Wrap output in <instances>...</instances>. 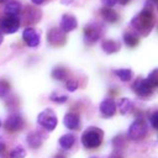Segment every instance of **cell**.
I'll return each mask as SVG.
<instances>
[{"instance_id":"7","label":"cell","mask_w":158,"mask_h":158,"mask_svg":"<svg viewBox=\"0 0 158 158\" xmlns=\"http://www.w3.org/2000/svg\"><path fill=\"white\" fill-rule=\"evenodd\" d=\"M47 41L51 46L59 47L65 43V32L60 27H53L47 33Z\"/></svg>"},{"instance_id":"29","label":"cell","mask_w":158,"mask_h":158,"mask_svg":"<svg viewBox=\"0 0 158 158\" xmlns=\"http://www.w3.org/2000/svg\"><path fill=\"white\" fill-rule=\"evenodd\" d=\"M104 1H105V4L107 5V7L114 6V5H116V4H117V0H104Z\"/></svg>"},{"instance_id":"21","label":"cell","mask_w":158,"mask_h":158,"mask_svg":"<svg viewBox=\"0 0 158 158\" xmlns=\"http://www.w3.org/2000/svg\"><path fill=\"white\" fill-rule=\"evenodd\" d=\"M52 77H53V79H56V80H65V79L68 78V72H67V69L63 68V67H57V68L53 69Z\"/></svg>"},{"instance_id":"36","label":"cell","mask_w":158,"mask_h":158,"mask_svg":"<svg viewBox=\"0 0 158 158\" xmlns=\"http://www.w3.org/2000/svg\"><path fill=\"white\" fill-rule=\"evenodd\" d=\"M4 1H6V0H0V2H4Z\"/></svg>"},{"instance_id":"9","label":"cell","mask_w":158,"mask_h":158,"mask_svg":"<svg viewBox=\"0 0 158 158\" xmlns=\"http://www.w3.org/2000/svg\"><path fill=\"white\" fill-rule=\"evenodd\" d=\"M132 89H133V91H135L138 96L147 98V96L152 95L154 88H152L151 84H149L146 79H137V80L133 83Z\"/></svg>"},{"instance_id":"19","label":"cell","mask_w":158,"mask_h":158,"mask_svg":"<svg viewBox=\"0 0 158 158\" xmlns=\"http://www.w3.org/2000/svg\"><path fill=\"white\" fill-rule=\"evenodd\" d=\"M75 142V137L72 133H65L59 138V146L63 149H70Z\"/></svg>"},{"instance_id":"17","label":"cell","mask_w":158,"mask_h":158,"mask_svg":"<svg viewBox=\"0 0 158 158\" xmlns=\"http://www.w3.org/2000/svg\"><path fill=\"white\" fill-rule=\"evenodd\" d=\"M21 12V4L19 1L11 0L6 4L5 6V14L10 15V16H17Z\"/></svg>"},{"instance_id":"16","label":"cell","mask_w":158,"mask_h":158,"mask_svg":"<svg viewBox=\"0 0 158 158\" xmlns=\"http://www.w3.org/2000/svg\"><path fill=\"white\" fill-rule=\"evenodd\" d=\"M116 107H118V111L122 114V115H126V114H130L133 109V102L127 99V98H121L116 105Z\"/></svg>"},{"instance_id":"24","label":"cell","mask_w":158,"mask_h":158,"mask_svg":"<svg viewBox=\"0 0 158 158\" xmlns=\"http://www.w3.org/2000/svg\"><path fill=\"white\" fill-rule=\"evenodd\" d=\"M25 156H26V151H25L21 146L15 147V148L10 152V154H9L10 158H25Z\"/></svg>"},{"instance_id":"33","label":"cell","mask_w":158,"mask_h":158,"mask_svg":"<svg viewBox=\"0 0 158 158\" xmlns=\"http://www.w3.org/2000/svg\"><path fill=\"white\" fill-rule=\"evenodd\" d=\"M110 158H121V156H120L118 153H115V154H112Z\"/></svg>"},{"instance_id":"35","label":"cell","mask_w":158,"mask_h":158,"mask_svg":"<svg viewBox=\"0 0 158 158\" xmlns=\"http://www.w3.org/2000/svg\"><path fill=\"white\" fill-rule=\"evenodd\" d=\"M2 40H4V38H2V33H1V31H0V44L2 43Z\"/></svg>"},{"instance_id":"3","label":"cell","mask_w":158,"mask_h":158,"mask_svg":"<svg viewBox=\"0 0 158 158\" xmlns=\"http://www.w3.org/2000/svg\"><path fill=\"white\" fill-rule=\"evenodd\" d=\"M104 27L98 22H91L84 27V41L86 44H93L101 38Z\"/></svg>"},{"instance_id":"27","label":"cell","mask_w":158,"mask_h":158,"mask_svg":"<svg viewBox=\"0 0 158 158\" xmlns=\"http://www.w3.org/2000/svg\"><path fill=\"white\" fill-rule=\"evenodd\" d=\"M65 86H67V90L75 91L78 89V81L75 79H68L67 83H65Z\"/></svg>"},{"instance_id":"1","label":"cell","mask_w":158,"mask_h":158,"mask_svg":"<svg viewBox=\"0 0 158 158\" xmlns=\"http://www.w3.org/2000/svg\"><path fill=\"white\" fill-rule=\"evenodd\" d=\"M131 25L136 30V33H141L142 36L148 35L154 26V15L152 10L143 9L138 15L132 19Z\"/></svg>"},{"instance_id":"2","label":"cell","mask_w":158,"mask_h":158,"mask_svg":"<svg viewBox=\"0 0 158 158\" xmlns=\"http://www.w3.org/2000/svg\"><path fill=\"white\" fill-rule=\"evenodd\" d=\"M104 132L98 127H89L81 135V143L85 148H96L102 143Z\"/></svg>"},{"instance_id":"39","label":"cell","mask_w":158,"mask_h":158,"mask_svg":"<svg viewBox=\"0 0 158 158\" xmlns=\"http://www.w3.org/2000/svg\"><path fill=\"white\" fill-rule=\"evenodd\" d=\"M0 125H1V123H0Z\"/></svg>"},{"instance_id":"31","label":"cell","mask_w":158,"mask_h":158,"mask_svg":"<svg viewBox=\"0 0 158 158\" xmlns=\"http://www.w3.org/2000/svg\"><path fill=\"white\" fill-rule=\"evenodd\" d=\"M131 0H117V2H120V4H122V5H126L127 2H130Z\"/></svg>"},{"instance_id":"26","label":"cell","mask_w":158,"mask_h":158,"mask_svg":"<svg viewBox=\"0 0 158 158\" xmlns=\"http://www.w3.org/2000/svg\"><path fill=\"white\" fill-rule=\"evenodd\" d=\"M51 100L52 101H54V102H58V104H63V102H65L67 101V96L65 95H58V94H56V93H53V94H51Z\"/></svg>"},{"instance_id":"20","label":"cell","mask_w":158,"mask_h":158,"mask_svg":"<svg viewBox=\"0 0 158 158\" xmlns=\"http://www.w3.org/2000/svg\"><path fill=\"white\" fill-rule=\"evenodd\" d=\"M123 42H125V44L128 46V47H135V46H137L138 42H139L138 35H137L136 32H132V31L126 32V33L123 35Z\"/></svg>"},{"instance_id":"10","label":"cell","mask_w":158,"mask_h":158,"mask_svg":"<svg viewBox=\"0 0 158 158\" xmlns=\"http://www.w3.org/2000/svg\"><path fill=\"white\" fill-rule=\"evenodd\" d=\"M22 38L28 47H37L40 44V35L32 27H26L22 32Z\"/></svg>"},{"instance_id":"14","label":"cell","mask_w":158,"mask_h":158,"mask_svg":"<svg viewBox=\"0 0 158 158\" xmlns=\"http://www.w3.org/2000/svg\"><path fill=\"white\" fill-rule=\"evenodd\" d=\"M101 48L105 53L112 54V53H116L120 51V43L115 40H105L101 43Z\"/></svg>"},{"instance_id":"32","label":"cell","mask_w":158,"mask_h":158,"mask_svg":"<svg viewBox=\"0 0 158 158\" xmlns=\"http://www.w3.org/2000/svg\"><path fill=\"white\" fill-rule=\"evenodd\" d=\"M5 151V144L2 142H0V152H4Z\"/></svg>"},{"instance_id":"12","label":"cell","mask_w":158,"mask_h":158,"mask_svg":"<svg viewBox=\"0 0 158 158\" xmlns=\"http://www.w3.org/2000/svg\"><path fill=\"white\" fill-rule=\"evenodd\" d=\"M99 109H100V112H101L102 116H105V117H111V116L115 115L117 107H116L115 101L109 98V99H105L104 101H101Z\"/></svg>"},{"instance_id":"38","label":"cell","mask_w":158,"mask_h":158,"mask_svg":"<svg viewBox=\"0 0 158 158\" xmlns=\"http://www.w3.org/2000/svg\"><path fill=\"white\" fill-rule=\"evenodd\" d=\"M93 158H96V157H93Z\"/></svg>"},{"instance_id":"23","label":"cell","mask_w":158,"mask_h":158,"mask_svg":"<svg viewBox=\"0 0 158 158\" xmlns=\"http://www.w3.org/2000/svg\"><path fill=\"white\" fill-rule=\"evenodd\" d=\"M146 80L151 84L152 88H157L158 86V69H153L148 74V77L146 78Z\"/></svg>"},{"instance_id":"5","label":"cell","mask_w":158,"mask_h":158,"mask_svg":"<svg viewBox=\"0 0 158 158\" xmlns=\"http://www.w3.org/2000/svg\"><path fill=\"white\" fill-rule=\"evenodd\" d=\"M147 131H148V127H147L146 121L142 118L139 120L137 118L130 125L128 131H127V137L132 141H138V139H142L147 135Z\"/></svg>"},{"instance_id":"34","label":"cell","mask_w":158,"mask_h":158,"mask_svg":"<svg viewBox=\"0 0 158 158\" xmlns=\"http://www.w3.org/2000/svg\"><path fill=\"white\" fill-rule=\"evenodd\" d=\"M54 158H65V157H64L63 154H57V156H56Z\"/></svg>"},{"instance_id":"11","label":"cell","mask_w":158,"mask_h":158,"mask_svg":"<svg viewBox=\"0 0 158 158\" xmlns=\"http://www.w3.org/2000/svg\"><path fill=\"white\" fill-rule=\"evenodd\" d=\"M78 26L77 23V19L75 16H73L72 14H64L60 19V28L67 33V32H70L73 30H75Z\"/></svg>"},{"instance_id":"13","label":"cell","mask_w":158,"mask_h":158,"mask_svg":"<svg viewBox=\"0 0 158 158\" xmlns=\"http://www.w3.org/2000/svg\"><path fill=\"white\" fill-rule=\"evenodd\" d=\"M63 123L69 130H77L79 127V123H80L79 116L75 112H68L63 118Z\"/></svg>"},{"instance_id":"30","label":"cell","mask_w":158,"mask_h":158,"mask_svg":"<svg viewBox=\"0 0 158 158\" xmlns=\"http://www.w3.org/2000/svg\"><path fill=\"white\" fill-rule=\"evenodd\" d=\"M31 1H32L35 5H41V4H43L46 0H31Z\"/></svg>"},{"instance_id":"4","label":"cell","mask_w":158,"mask_h":158,"mask_svg":"<svg viewBox=\"0 0 158 158\" xmlns=\"http://www.w3.org/2000/svg\"><path fill=\"white\" fill-rule=\"evenodd\" d=\"M57 122H58L57 121V115L51 109L43 110L37 116V123L47 131H53L57 126Z\"/></svg>"},{"instance_id":"18","label":"cell","mask_w":158,"mask_h":158,"mask_svg":"<svg viewBox=\"0 0 158 158\" xmlns=\"http://www.w3.org/2000/svg\"><path fill=\"white\" fill-rule=\"evenodd\" d=\"M101 16H102V19L105 21H107L110 23H114V22H116L118 20V15L116 14V11L112 10V9H110V7L101 9Z\"/></svg>"},{"instance_id":"22","label":"cell","mask_w":158,"mask_h":158,"mask_svg":"<svg viewBox=\"0 0 158 158\" xmlns=\"http://www.w3.org/2000/svg\"><path fill=\"white\" fill-rule=\"evenodd\" d=\"M122 81H128L131 78H132V70L131 69H127V68H123V69H116L114 72Z\"/></svg>"},{"instance_id":"8","label":"cell","mask_w":158,"mask_h":158,"mask_svg":"<svg viewBox=\"0 0 158 158\" xmlns=\"http://www.w3.org/2000/svg\"><path fill=\"white\" fill-rule=\"evenodd\" d=\"M25 122H23V118L21 115L19 114H12L10 116H7L5 123H4V127L7 132H17L20 130H22Z\"/></svg>"},{"instance_id":"6","label":"cell","mask_w":158,"mask_h":158,"mask_svg":"<svg viewBox=\"0 0 158 158\" xmlns=\"http://www.w3.org/2000/svg\"><path fill=\"white\" fill-rule=\"evenodd\" d=\"M20 27V20L17 16L5 15L0 17V31L1 33H15Z\"/></svg>"},{"instance_id":"15","label":"cell","mask_w":158,"mask_h":158,"mask_svg":"<svg viewBox=\"0 0 158 158\" xmlns=\"http://www.w3.org/2000/svg\"><path fill=\"white\" fill-rule=\"evenodd\" d=\"M42 137H43V136H42L40 132H37V131L28 133V135H27V143H28V146H30L31 148H33V149L41 147V146H42V142H43V138H42Z\"/></svg>"},{"instance_id":"25","label":"cell","mask_w":158,"mask_h":158,"mask_svg":"<svg viewBox=\"0 0 158 158\" xmlns=\"http://www.w3.org/2000/svg\"><path fill=\"white\" fill-rule=\"evenodd\" d=\"M10 91V83L5 79H0V98H4Z\"/></svg>"},{"instance_id":"28","label":"cell","mask_w":158,"mask_h":158,"mask_svg":"<svg viewBox=\"0 0 158 158\" xmlns=\"http://www.w3.org/2000/svg\"><path fill=\"white\" fill-rule=\"evenodd\" d=\"M157 120H158V112L156 111V112L152 114V116H151V118H149L151 125H152L153 128H157Z\"/></svg>"},{"instance_id":"37","label":"cell","mask_w":158,"mask_h":158,"mask_svg":"<svg viewBox=\"0 0 158 158\" xmlns=\"http://www.w3.org/2000/svg\"><path fill=\"white\" fill-rule=\"evenodd\" d=\"M151 1H153V2H156V1H157V0H151Z\"/></svg>"}]
</instances>
